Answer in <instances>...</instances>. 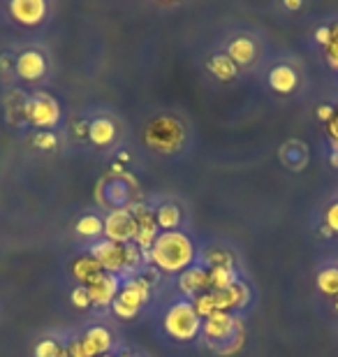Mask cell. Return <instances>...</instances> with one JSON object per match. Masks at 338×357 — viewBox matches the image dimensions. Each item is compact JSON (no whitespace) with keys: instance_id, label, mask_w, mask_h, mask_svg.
I'll use <instances>...</instances> for the list:
<instances>
[{"instance_id":"obj_1","label":"cell","mask_w":338,"mask_h":357,"mask_svg":"<svg viewBox=\"0 0 338 357\" xmlns=\"http://www.w3.org/2000/svg\"><path fill=\"white\" fill-rule=\"evenodd\" d=\"M148 258L158 269L176 274V271H185L188 267H192V262H195V246H192L188 234L178 230L160 232L153 241V246L148 248Z\"/></svg>"},{"instance_id":"obj_2","label":"cell","mask_w":338,"mask_h":357,"mask_svg":"<svg viewBox=\"0 0 338 357\" xmlns=\"http://www.w3.org/2000/svg\"><path fill=\"white\" fill-rule=\"evenodd\" d=\"M183 126L178 123L174 116H155L146 123V130H144V142L146 146L155 149L160 153H174L181 149L183 144Z\"/></svg>"},{"instance_id":"obj_3","label":"cell","mask_w":338,"mask_h":357,"mask_svg":"<svg viewBox=\"0 0 338 357\" xmlns=\"http://www.w3.org/2000/svg\"><path fill=\"white\" fill-rule=\"evenodd\" d=\"M164 330L178 341H190L202 332V318L192 302H176L164 313Z\"/></svg>"},{"instance_id":"obj_4","label":"cell","mask_w":338,"mask_h":357,"mask_svg":"<svg viewBox=\"0 0 338 357\" xmlns=\"http://www.w3.org/2000/svg\"><path fill=\"white\" fill-rule=\"evenodd\" d=\"M148 297V285L144 281H130L121 288L118 297L114 299V313L121 318V320H130L135 318L139 309L144 306Z\"/></svg>"},{"instance_id":"obj_5","label":"cell","mask_w":338,"mask_h":357,"mask_svg":"<svg viewBox=\"0 0 338 357\" xmlns=\"http://www.w3.org/2000/svg\"><path fill=\"white\" fill-rule=\"evenodd\" d=\"M26 119L38 128H54L61 121V107L52 96L38 93L26 102Z\"/></svg>"},{"instance_id":"obj_6","label":"cell","mask_w":338,"mask_h":357,"mask_svg":"<svg viewBox=\"0 0 338 357\" xmlns=\"http://www.w3.org/2000/svg\"><path fill=\"white\" fill-rule=\"evenodd\" d=\"M135 232H137V223L132 218V213L128 206H121V209H114L109 216L105 218V234L107 241H114V244H130L135 241Z\"/></svg>"},{"instance_id":"obj_7","label":"cell","mask_w":338,"mask_h":357,"mask_svg":"<svg viewBox=\"0 0 338 357\" xmlns=\"http://www.w3.org/2000/svg\"><path fill=\"white\" fill-rule=\"evenodd\" d=\"M137 223V232H135V246H139L141 251L153 246V241L158 239V223H155V213L148 209L146 204H130L128 206Z\"/></svg>"},{"instance_id":"obj_8","label":"cell","mask_w":338,"mask_h":357,"mask_svg":"<svg viewBox=\"0 0 338 357\" xmlns=\"http://www.w3.org/2000/svg\"><path fill=\"white\" fill-rule=\"evenodd\" d=\"M91 255L100 262L107 274H118L125 269V246L114 244V241H98L91 248Z\"/></svg>"},{"instance_id":"obj_9","label":"cell","mask_w":338,"mask_h":357,"mask_svg":"<svg viewBox=\"0 0 338 357\" xmlns=\"http://www.w3.org/2000/svg\"><path fill=\"white\" fill-rule=\"evenodd\" d=\"M202 332L206 334L211 341H229L239 334V323L232 313L218 311L213 316H208L202 323Z\"/></svg>"},{"instance_id":"obj_10","label":"cell","mask_w":338,"mask_h":357,"mask_svg":"<svg viewBox=\"0 0 338 357\" xmlns=\"http://www.w3.org/2000/svg\"><path fill=\"white\" fill-rule=\"evenodd\" d=\"M178 288H181L183 295H188L192 299H197L199 295L211 290V281H208V269L192 265L185 271H181V278H178Z\"/></svg>"},{"instance_id":"obj_11","label":"cell","mask_w":338,"mask_h":357,"mask_svg":"<svg viewBox=\"0 0 338 357\" xmlns=\"http://www.w3.org/2000/svg\"><path fill=\"white\" fill-rule=\"evenodd\" d=\"M89 295H91V302L95 306H107V304H114V299L118 297L121 292V283H118V276L116 274H105L98 278L95 283L89 285Z\"/></svg>"},{"instance_id":"obj_12","label":"cell","mask_w":338,"mask_h":357,"mask_svg":"<svg viewBox=\"0 0 338 357\" xmlns=\"http://www.w3.org/2000/svg\"><path fill=\"white\" fill-rule=\"evenodd\" d=\"M10 12L21 24L35 26L47 17V3L45 0H14L10 5Z\"/></svg>"},{"instance_id":"obj_13","label":"cell","mask_w":338,"mask_h":357,"mask_svg":"<svg viewBox=\"0 0 338 357\" xmlns=\"http://www.w3.org/2000/svg\"><path fill=\"white\" fill-rule=\"evenodd\" d=\"M79 344H82L84 353L89 357H102L112 348V337L105 327H91V330L79 339Z\"/></svg>"},{"instance_id":"obj_14","label":"cell","mask_w":338,"mask_h":357,"mask_svg":"<svg viewBox=\"0 0 338 357\" xmlns=\"http://www.w3.org/2000/svg\"><path fill=\"white\" fill-rule=\"evenodd\" d=\"M72 274H75V278L84 288H89V285H93L105 274V269L100 267V262L93 258V255H82V258H77L75 265H72Z\"/></svg>"},{"instance_id":"obj_15","label":"cell","mask_w":338,"mask_h":357,"mask_svg":"<svg viewBox=\"0 0 338 357\" xmlns=\"http://www.w3.org/2000/svg\"><path fill=\"white\" fill-rule=\"evenodd\" d=\"M17 73L28 82L40 79V77L47 73L45 56H42L40 52H24L17 61Z\"/></svg>"},{"instance_id":"obj_16","label":"cell","mask_w":338,"mask_h":357,"mask_svg":"<svg viewBox=\"0 0 338 357\" xmlns=\"http://www.w3.org/2000/svg\"><path fill=\"white\" fill-rule=\"evenodd\" d=\"M255 52H257L255 42L250 38H236L229 42V47H227V56L236 63V66H248V63H253Z\"/></svg>"},{"instance_id":"obj_17","label":"cell","mask_w":338,"mask_h":357,"mask_svg":"<svg viewBox=\"0 0 338 357\" xmlns=\"http://www.w3.org/2000/svg\"><path fill=\"white\" fill-rule=\"evenodd\" d=\"M89 137L93 144L107 146V144H112L114 137H116V128H114L109 119H95L93 123H89Z\"/></svg>"},{"instance_id":"obj_18","label":"cell","mask_w":338,"mask_h":357,"mask_svg":"<svg viewBox=\"0 0 338 357\" xmlns=\"http://www.w3.org/2000/svg\"><path fill=\"white\" fill-rule=\"evenodd\" d=\"M269 84H271L273 91L290 93V91H294V86H297V75H294V70L290 66H278V68L271 70Z\"/></svg>"},{"instance_id":"obj_19","label":"cell","mask_w":338,"mask_h":357,"mask_svg":"<svg viewBox=\"0 0 338 357\" xmlns=\"http://www.w3.org/2000/svg\"><path fill=\"white\" fill-rule=\"evenodd\" d=\"M155 223L162 232H171L176 230L178 223H181V209L176 204H160L155 211Z\"/></svg>"},{"instance_id":"obj_20","label":"cell","mask_w":338,"mask_h":357,"mask_svg":"<svg viewBox=\"0 0 338 357\" xmlns=\"http://www.w3.org/2000/svg\"><path fill=\"white\" fill-rule=\"evenodd\" d=\"M208 70L218 77V79L222 82H232L234 77H236V63L229 59L227 54H218V56H213L211 61H208Z\"/></svg>"},{"instance_id":"obj_21","label":"cell","mask_w":338,"mask_h":357,"mask_svg":"<svg viewBox=\"0 0 338 357\" xmlns=\"http://www.w3.org/2000/svg\"><path fill=\"white\" fill-rule=\"evenodd\" d=\"M208 281H211V290H227L239 283V278H236L234 267H215L208 269Z\"/></svg>"},{"instance_id":"obj_22","label":"cell","mask_w":338,"mask_h":357,"mask_svg":"<svg viewBox=\"0 0 338 357\" xmlns=\"http://www.w3.org/2000/svg\"><path fill=\"white\" fill-rule=\"evenodd\" d=\"M77 232L82 234V237H98V234L105 232V220H100L98 216H93V213H89V216L79 218L77 220Z\"/></svg>"},{"instance_id":"obj_23","label":"cell","mask_w":338,"mask_h":357,"mask_svg":"<svg viewBox=\"0 0 338 357\" xmlns=\"http://www.w3.org/2000/svg\"><path fill=\"white\" fill-rule=\"evenodd\" d=\"M318 288H320V292H325V295H338V269L336 267L320 271Z\"/></svg>"},{"instance_id":"obj_24","label":"cell","mask_w":338,"mask_h":357,"mask_svg":"<svg viewBox=\"0 0 338 357\" xmlns=\"http://www.w3.org/2000/svg\"><path fill=\"white\" fill-rule=\"evenodd\" d=\"M204 260L211 265V269H215V267H232V255H229L225 248H220V246L206 248Z\"/></svg>"},{"instance_id":"obj_25","label":"cell","mask_w":338,"mask_h":357,"mask_svg":"<svg viewBox=\"0 0 338 357\" xmlns=\"http://www.w3.org/2000/svg\"><path fill=\"white\" fill-rule=\"evenodd\" d=\"M327 56L332 68L338 70V24L329 26V42H327Z\"/></svg>"},{"instance_id":"obj_26","label":"cell","mask_w":338,"mask_h":357,"mask_svg":"<svg viewBox=\"0 0 338 357\" xmlns=\"http://www.w3.org/2000/svg\"><path fill=\"white\" fill-rule=\"evenodd\" d=\"M59 355H61V348L52 339H45L35 346V357H59Z\"/></svg>"},{"instance_id":"obj_27","label":"cell","mask_w":338,"mask_h":357,"mask_svg":"<svg viewBox=\"0 0 338 357\" xmlns=\"http://www.w3.org/2000/svg\"><path fill=\"white\" fill-rule=\"evenodd\" d=\"M72 304H75L77 309H89V306L93 304L89 290H86L84 285H79V288L72 290Z\"/></svg>"},{"instance_id":"obj_28","label":"cell","mask_w":338,"mask_h":357,"mask_svg":"<svg viewBox=\"0 0 338 357\" xmlns=\"http://www.w3.org/2000/svg\"><path fill=\"white\" fill-rule=\"evenodd\" d=\"M325 225H327L332 232H338V202H334V204L327 209V213H325Z\"/></svg>"},{"instance_id":"obj_29","label":"cell","mask_w":338,"mask_h":357,"mask_svg":"<svg viewBox=\"0 0 338 357\" xmlns=\"http://www.w3.org/2000/svg\"><path fill=\"white\" fill-rule=\"evenodd\" d=\"M327 130H329V139H332L334 151L338 153V112H334V116H332V121H329Z\"/></svg>"},{"instance_id":"obj_30","label":"cell","mask_w":338,"mask_h":357,"mask_svg":"<svg viewBox=\"0 0 338 357\" xmlns=\"http://www.w3.org/2000/svg\"><path fill=\"white\" fill-rule=\"evenodd\" d=\"M35 144H38L40 149H54L56 146L54 132H40V135H35Z\"/></svg>"},{"instance_id":"obj_31","label":"cell","mask_w":338,"mask_h":357,"mask_svg":"<svg viewBox=\"0 0 338 357\" xmlns=\"http://www.w3.org/2000/svg\"><path fill=\"white\" fill-rule=\"evenodd\" d=\"M318 114H320V119H327V121H332V116H334V109L329 105H322L320 109H318Z\"/></svg>"},{"instance_id":"obj_32","label":"cell","mask_w":338,"mask_h":357,"mask_svg":"<svg viewBox=\"0 0 338 357\" xmlns=\"http://www.w3.org/2000/svg\"><path fill=\"white\" fill-rule=\"evenodd\" d=\"M315 38H318V40L322 42V45H327V42H329V26H325V28H320V31H318V33H315Z\"/></svg>"},{"instance_id":"obj_33","label":"cell","mask_w":338,"mask_h":357,"mask_svg":"<svg viewBox=\"0 0 338 357\" xmlns=\"http://www.w3.org/2000/svg\"><path fill=\"white\" fill-rule=\"evenodd\" d=\"M287 7H290V10H299L301 7V3H297V0H290V3H285Z\"/></svg>"},{"instance_id":"obj_34","label":"cell","mask_w":338,"mask_h":357,"mask_svg":"<svg viewBox=\"0 0 338 357\" xmlns=\"http://www.w3.org/2000/svg\"><path fill=\"white\" fill-rule=\"evenodd\" d=\"M332 165H336V167H338V153H336V151L332 153Z\"/></svg>"},{"instance_id":"obj_35","label":"cell","mask_w":338,"mask_h":357,"mask_svg":"<svg viewBox=\"0 0 338 357\" xmlns=\"http://www.w3.org/2000/svg\"><path fill=\"white\" fill-rule=\"evenodd\" d=\"M334 306H336V311H338V295H336V302H334Z\"/></svg>"},{"instance_id":"obj_36","label":"cell","mask_w":338,"mask_h":357,"mask_svg":"<svg viewBox=\"0 0 338 357\" xmlns=\"http://www.w3.org/2000/svg\"><path fill=\"white\" fill-rule=\"evenodd\" d=\"M102 357H116V355H102Z\"/></svg>"}]
</instances>
